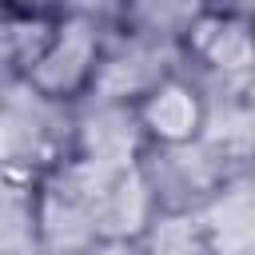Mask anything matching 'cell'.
Segmentation results:
<instances>
[{
	"label": "cell",
	"instance_id": "6da1fadb",
	"mask_svg": "<svg viewBox=\"0 0 255 255\" xmlns=\"http://www.w3.org/2000/svg\"><path fill=\"white\" fill-rule=\"evenodd\" d=\"M108 36H112V24L100 20V16H92V12H84V8L60 12V16L48 24L36 56H32L28 68L20 72L16 88H24L28 96H36L40 104L76 108V104L88 100L92 88H96Z\"/></svg>",
	"mask_w": 255,
	"mask_h": 255
},
{
	"label": "cell",
	"instance_id": "7a4b0ae2",
	"mask_svg": "<svg viewBox=\"0 0 255 255\" xmlns=\"http://www.w3.org/2000/svg\"><path fill=\"white\" fill-rule=\"evenodd\" d=\"M175 56H179V68L191 72L203 88L207 80H215L231 96L243 92L251 80V64H255L247 8L227 4V0L207 4L175 40Z\"/></svg>",
	"mask_w": 255,
	"mask_h": 255
},
{
	"label": "cell",
	"instance_id": "3957f363",
	"mask_svg": "<svg viewBox=\"0 0 255 255\" xmlns=\"http://www.w3.org/2000/svg\"><path fill=\"white\" fill-rule=\"evenodd\" d=\"M135 128L147 151H175L203 139L211 120V92L183 68L163 72L147 92L131 100Z\"/></svg>",
	"mask_w": 255,
	"mask_h": 255
},
{
	"label": "cell",
	"instance_id": "277c9868",
	"mask_svg": "<svg viewBox=\"0 0 255 255\" xmlns=\"http://www.w3.org/2000/svg\"><path fill=\"white\" fill-rule=\"evenodd\" d=\"M199 227L207 255H255V203L247 171L227 175L199 207Z\"/></svg>",
	"mask_w": 255,
	"mask_h": 255
},
{
	"label": "cell",
	"instance_id": "5b68a950",
	"mask_svg": "<svg viewBox=\"0 0 255 255\" xmlns=\"http://www.w3.org/2000/svg\"><path fill=\"white\" fill-rule=\"evenodd\" d=\"M207 4H215V0H120V8H116V28L175 48V40L183 36V28H187Z\"/></svg>",
	"mask_w": 255,
	"mask_h": 255
},
{
	"label": "cell",
	"instance_id": "8992f818",
	"mask_svg": "<svg viewBox=\"0 0 255 255\" xmlns=\"http://www.w3.org/2000/svg\"><path fill=\"white\" fill-rule=\"evenodd\" d=\"M135 255H207L195 207H159L135 239Z\"/></svg>",
	"mask_w": 255,
	"mask_h": 255
},
{
	"label": "cell",
	"instance_id": "52a82bcc",
	"mask_svg": "<svg viewBox=\"0 0 255 255\" xmlns=\"http://www.w3.org/2000/svg\"><path fill=\"white\" fill-rule=\"evenodd\" d=\"M227 4H239V0H227ZM239 8H243V4H239Z\"/></svg>",
	"mask_w": 255,
	"mask_h": 255
}]
</instances>
